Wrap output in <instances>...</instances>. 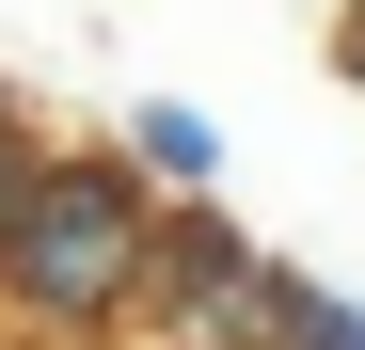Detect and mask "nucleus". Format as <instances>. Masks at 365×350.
I'll return each mask as SVG.
<instances>
[{
	"mask_svg": "<svg viewBox=\"0 0 365 350\" xmlns=\"http://www.w3.org/2000/svg\"><path fill=\"white\" fill-rule=\"evenodd\" d=\"M128 159L159 175V191H175V207H191V191H207V175H222V128H207V111H191V96H143V128H128Z\"/></svg>",
	"mask_w": 365,
	"mask_h": 350,
	"instance_id": "obj_3",
	"label": "nucleus"
},
{
	"mask_svg": "<svg viewBox=\"0 0 365 350\" xmlns=\"http://www.w3.org/2000/svg\"><path fill=\"white\" fill-rule=\"evenodd\" d=\"M143 239H159L143 175H111V159H32L16 207H0V286H16L32 319H128V303H143Z\"/></svg>",
	"mask_w": 365,
	"mask_h": 350,
	"instance_id": "obj_1",
	"label": "nucleus"
},
{
	"mask_svg": "<svg viewBox=\"0 0 365 350\" xmlns=\"http://www.w3.org/2000/svg\"><path fill=\"white\" fill-rule=\"evenodd\" d=\"M334 80H349V96H365V32H334Z\"/></svg>",
	"mask_w": 365,
	"mask_h": 350,
	"instance_id": "obj_6",
	"label": "nucleus"
},
{
	"mask_svg": "<svg viewBox=\"0 0 365 350\" xmlns=\"http://www.w3.org/2000/svg\"><path fill=\"white\" fill-rule=\"evenodd\" d=\"M32 159H48V144H32V111L0 96V207H16V175H32Z\"/></svg>",
	"mask_w": 365,
	"mask_h": 350,
	"instance_id": "obj_5",
	"label": "nucleus"
},
{
	"mask_svg": "<svg viewBox=\"0 0 365 350\" xmlns=\"http://www.w3.org/2000/svg\"><path fill=\"white\" fill-rule=\"evenodd\" d=\"M349 32H365V0H349Z\"/></svg>",
	"mask_w": 365,
	"mask_h": 350,
	"instance_id": "obj_7",
	"label": "nucleus"
},
{
	"mask_svg": "<svg viewBox=\"0 0 365 350\" xmlns=\"http://www.w3.org/2000/svg\"><path fill=\"white\" fill-rule=\"evenodd\" d=\"M270 255L238 239V223L191 191V207H159V239H143V319L175 334V350H270Z\"/></svg>",
	"mask_w": 365,
	"mask_h": 350,
	"instance_id": "obj_2",
	"label": "nucleus"
},
{
	"mask_svg": "<svg viewBox=\"0 0 365 350\" xmlns=\"http://www.w3.org/2000/svg\"><path fill=\"white\" fill-rule=\"evenodd\" d=\"M255 319H270V350H365V303L318 286V271H286V255H270V303Z\"/></svg>",
	"mask_w": 365,
	"mask_h": 350,
	"instance_id": "obj_4",
	"label": "nucleus"
}]
</instances>
